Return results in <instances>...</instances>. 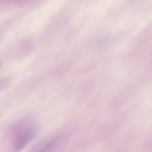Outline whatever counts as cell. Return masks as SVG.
I'll return each instance as SVG.
<instances>
[{
	"mask_svg": "<svg viewBox=\"0 0 152 152\" xmlns=\"http://www.w3.org/2000/svg\"><path fill=\"white\" fill-rule=\"evenodd\" d=\"M35 135V129L31 125H25L19 130L14 140V150L19 151L31 142Z\"/></svg>",
	"mask_w": 152,
	"mask_h": 152,
	"instance_id": "obj_1",
	"label": "cell"
}]
</instances>
